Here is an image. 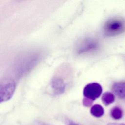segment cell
I'll return each instance as SVG.
<instances>
[{
    "label": "cell",
    "instance_id": "obj_1",
    "mask_svg": "<svg viewBox=\"0 0 125 125\" xmlns=\"http://www.w3.org/2000/svg\"><path fill=\"white\" fill-rule=\"evenodd\" d=\"M103 32L107 36H113L125 32V19L116 17L106 21L103 27Z\"/></svg>",
    "mask_w": 125,
    "mask_h": 125
},
{
    "label": "cell",
    "instance_id": "obj_2",
    "mask_svg": "<svg viewBox=\"0 0 125 125\" xmlns=\"http://www.w3.org/2000/svg\"><path fill=\"white\" fill-rule=\"evenodd\" d=\"M15 83L10 79H5L0 83V102L10 99L15 91Z\"/></svg>",
    "mask_w": 125,
    "mask_h": 125
},
{
    "label": "cell",
    "instance_id": "obj_3",
    "mask_svg": "<svg viewBox=\"0 0 125 125\" xmlns=\"http://www.w3.org/2000/svg\"><path fill=\"white\" fill-rule=\"evenodd\" d=\"M102 93L101 85L97 83H92L87 84L83 89V95L85 98L91 100L98 98Z\"/></svg>",
    "mask_w": 125,
    "mask_h": 125
},
{
    "label": "cell",
    "instance_id": "obj_4",
    "mask_svg": "<svg viewBox=\"0 0 125 125\" xmlns=\"http://www.w3.org/2000/svg\"><path fill=\"white\" fill-rule=\"evenodd\" d=\"M98 46L97 42L93 39L86 38L78 45L77 52L79 54H84L96 50Z\"/></svg>",
    "mask_w": 125,
    "mask_h": 125
},
{
    "label": "cell",
    "instance_id": "obj_5",
    "mask_svg": "<svg viewBox=\"0 0 125 125\" xmlns=\"http://www.w3.org/2000/svg\"><path fill=\"white\" fill-rule=\"evenodd\" d=\"M38 56L36 54H32L31 56L30 55L28 57L26 56L25 59H23V61H22L21 62V64H23L20 66V70L24 71H27L31 68V66H33L36 63L38 59Z\"/></svg>",
    "mask_w": 125,
    "mask_h": 125
},
{
    "label": "cell",
    "instance_id": "obj_6",
    "mask_svg": "<svg viewBox=\"0 0 125 125\" xmlns=\"http://www.w3.org/2000/svg\"><path fill=\"white\" fill-rule=\"evenodd\" d=\"M51 86L55 93L59 94L63 92L65 88V84L63 80L60 78H55L52 80Z\"/></svg>",
    "mask_w": 125,
    "mask_h": 125
},
{
    "label": "cell",
    "instance_id": "obj_7",
    "mask_svg": "<svg viewBox=\"0 0 125 125\" xmlns=\"http://www.w3.org/2000/svg\"><path fill=\"white\" fill-rule=\"evenodd\" d=\"M111 89L114 93L118 97L125 98V82H118L114 83Z\"/></svg>",
    "mask_w": 125,
    "mask_h": 125
},
{
    "label": "cell",
    "instance_id": "obj_8",
    "mask_svg": "<svg viewBox=\"0 0 125 125\" xmlns=\"http://www.w3.org/2000/svg\"><path fill=\"white\" fill-rule=\"evenodd\" d=\"M91 114L97 118L102 117L104 114V109L103 107L100 104H94L90 109Z\"/></svg>",
    "mask_w": 125,
    "mask_h": 125
},
{
    "label": "cell",
    "instance_id": "obj_9",
    "mask_svg": "<svg viewBox=\"0 0 125 125\" xmlns=\"http://www.w3.org/2000/svg\"><path fill=\"white\" fill-rule=\"evenodd\" d=\"M102 100L105 105H108L114 102L115 100L114 95L111 92H106L103 94Z\"/></svg>",
    "mask_w": 125,
    "mask_h": 125
},
{
    "label": "cell",
    "instance_id": "obj_10",
    "mask_svg": "<svg viewBox=\"0 0 125 125\" xmlns=\"http://www.w3.org/2000/svg\"><path fill=\"white\" fill-rule=\"evenodd\" d=\"M123 114V110L118 106H115L110 110V116L115 120L120 119L122 117Z\"/></svg>",
    "mask_w": 125,
    "mask_h": 125
},
{
    "label": "cell",
    "instance_id": "obj_11",
    "mask_svg": "<svg viewBox=\"0 0 125 125\" xmlns=\"http://www.w3.org/2000/svg\"><path fill=\"white\" fill-rule=\"evenodd\" d=\"M83 104L84 106L88 107V106H90V105H91V104H92V100L87 99L86 98H85L83 99Z\"/></svg>",
    "mask_w": 125,
    "mask_h": 125
},
{
    "label": "cell",
    "instance_id": "obj_12",
    "mask_svg": "<svg viewBox=\"0 0 125 125\" xmlns=\"http://www.w3.org/2000/svg\"><path fill=\"white\" fill-rule=\"evenodd\" d=\"M66 125H80L77 123H75L74 122L70 120H67L66 121Z\"/></svg>",
    "mask_w": 125,
    "mask_h": 125
},
{
    "label": "cell",
    "instance_id": "obj_13",
    "mask_svg": "<svg viewBox=\"0 0 125 125\" xmlns=\"http://www.w3.org/2000/svg\"><path fill=\"white\" fill-rule=\"evenodd\" d=\"M107 125H125L124 123H109Z\"/></svg>",
    "mask_w": 125,
    "mask_h": 125
}]
</instances>
